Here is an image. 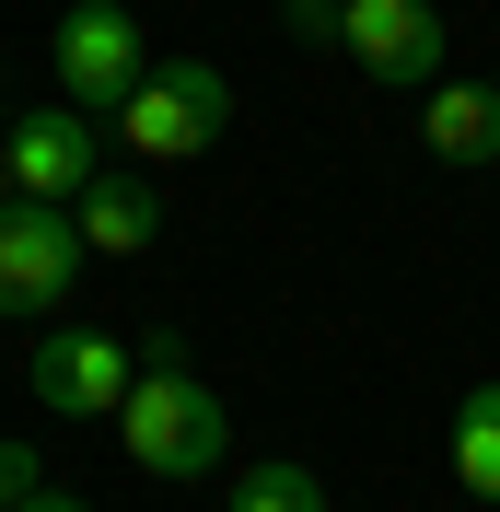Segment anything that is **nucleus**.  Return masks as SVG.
<instances>
[{
    "instance_id": "f257e3e1",
    "label": "nucleus",
    "mask_w": 500,
    "mask_h": 512,
    "mask_svg": "<svg viewBox=\"0 0 500 512\" xmlns=\"http://www.w3.org/2000/svg\"><path fill=\"white\" fill-rule=\"evenodd\" d=\"M117 443H128V466H140V478L198 489V478H221L233 419H221V396H210L198 373H128V396H117Z\"/></svg>"
},
{
    "instance_id": "f03ea898",
    "label": "nucleus",
    "mask_w": 500,
    "mask_h": 512,
    "mask_svg": "<svg viewBox=\"0 0 500 512\" xmlns=\"http://www.w3.org/2000/svg\"><path fill=\"white\" fill-rule=\"evenodd\" d=\"M221 117H233L221 59H152V70H140V94H128L105 128H128V163H187V152L221 140Z\"/></svg>"
},
{
    "instance_id": "7ed1b4c3",
    "label": "nucleus",
    "mask_w": 500,
    "mask_h": 512,
    "mask_svg": "<svg viewBox=\"0 0 500 512\" xmlns=\"http://www.w3.org/2000/svg\"><path fill=\"white\" fill-rule=\"evenodd\" d=\"M47 59H59V105H82V117H117V105L140 94V70H152V35L128 24V0H70Z\"/></svg>"
},
{
    "instance_id": "20e7f679",
    "label": "nucleus",
    "mask_w": 500,
    "mask_h": 512,
    "mask_svg": "<svg viewBox=\"0 0 500 512\" xmlns=\"http://www.w3.org/2000/svg\"><path fill=\"white\" fill-rule=\"evenodd\" d=\"M70 280H82V222L59 198H0V315L70 303Z\"/></svg>"
},
{
    "instance_id": "39448f33",
    "label": "nucleus",
    "mask_w": 500,
    "mask_h": 512,
    "mask_svg": "<svg viewBox=\"0 0 500 512\" xmlns=\"http://www.w3.org/2000/svg\"><path fill=\"white\" fill-rule=\"evenodd\" d=\"M338 47L373 70V82H396V94H431L454 35H442L431 0H338Z\"/></svg>"
},
{
    "instance_id": "423d86ee",
    "label": "nucleus",
    "mask_w": 500,
    "mask_h": 512,
    "mask_svg": "<svg viewBox=\"0 0 500 512\" xmlns=\"http://www.w3.org/2000/svg\"><path fill=\"white\" fill-rule=\"evenodd\" d=\"M105 117H82V105H47V117H24V128H0V152H12V198H82V175L105 163V140H94Z\"/></svg>"
},
{
    "instance_id": "0eeeda50",
    "label": "nucleus",
    "mask_w": 500,
    "mask_h": 512,
    "mask_svg": "<svg viewBox=\"0 0 500 512\" xmlns=\"http://www.w3.org/2000/svg\"><path fill=\"white\" fill-rule=\"evenodd\" d=\"M35 396H47L59 419H117L128 350L105 338V326H47V338H35Z\"/></svg>"
},
{
    "instance_id": "6e6552de",
    "label": "nucleus",
    "mask_w": 500,
    "mask_h": 512,
    "mask_svg": "<svg viewBox=\"0 0 500 512\" xmlns=\"http://www.w3.org/2000/svg\"><path fill=\"white\" fill-rule=\"evenodd\" d=\"M70 222H82V245L140 256V245L163 233V198H152V175H128V163H94V175H82V198H70Z\"/></svg>"
},
{
    "instance_id": "1a4fd4ad",
    "label": "nucleus",
    "mask_w": 500,
    "mask_h": 512,
    "mask_svg": "<svg viewBox=\"0 0 500 512\" xmlns=\"http://www.w3.org/2000/svg\"><path fill=\"white\" fill-rule=\"evenodd\" d=\"M419 140H431L442 163H500V82H431Z\"/></svg>"
},
{
    "instance_id": "9d476101",
    "label": "nucleus",
    "mask_w": 500,
    "mask_h": 512,
    "mask_svg": "<svg viewBox=\"0 0 500 512\" xmlns=\"http://www.w3.org/2000/svg\"><path fill=\"white\" fill-rule=\"evenodd\" d=\"M454 489L500 501V384H477L466 408H454Z\"/></svg>"
},
{
    "instance_id": "9b49d317",
    "label": "nucleus",
    "mask_w": 500,
    "mask_h": 512,
    "mask_svg": "<svg viewBox=\"0 0 500 512\" xmlns=\"http://www.w3.org/2000/svg\"><path fill=\"white\" fill-rule=\"evenodd\" d=\"M221 512H326V478L291 466V454H268V466H245V478L221 489Z\"/></svg>"
},
{
    "instance_id": "f8f14e48",
    "label": "nucleus",
    "mask_w": 500,
    "mask_h": 512,
    "mask_svg": "<svg viewBox=\"0 0 500 512\" xmlns=\"http://www.w3.org/2000/svg\"><path fill=\"white\" fill-rule=\"evenodd\" d=\"M24 489H47V466H35V443H0V501H24Z\"/></svg>"
},
{
    "instance_id": "ddd939ff",
    "label": "nucleus",
    "mask_w": 500,
    "mask_h": 512,
    "mask_svg": "<svg viewBox=\"0 0 500 512\" xmlns=\"http://www.w3.org/2000/svg\"><path fill=\"white\" fill-rule=\"evenodd\" d=\"M291 35L303 47H338V0H291Z\"/></svg>"
},
{
    "instance_id": "4468645a",
    "label": "nucleus",
    "mask_w": 500,
    "mask_h": 512,
    "mask_svg": "<svg viewBox=\"0 0 500 512\" xmlns=\"http://www.w3.org/2000/svg\"><path fill=\"white\" fill-rule=\"evenodd\" d=\"M12 512H94V501H82V489H59V478H47V489H24V501H12Z\"/></svg>"
},
{
    "instance_id": "2eb2a0df",
    "label": "nucleus",
    "mask_w": 500,
    "mask_h": 512,
    "mask_svg": "<svg viewBox=\"0 0 500 512\" xmlns=\"http://www.w3.org/2000/svg\"><path fill=\"white\" fill-rule=\"evenodd\" d=\"M0 198H12V152H0Z\"/></svg>"
},
{
    "instance_id": "dca6fc26",
    "label": "nucleus",
    "mask_w": 500,
    "mask_h": 512,
    "mask_svg": "<svg viewBox=\"0 0 500 512\" xmlns=\"http://www.w3.org/2000/svg\"><path fill=\"white\" fill-rule=\"evenodd\" d=\"M0 512H12V501H0Z\"/></svg>"
}]
</instances>
